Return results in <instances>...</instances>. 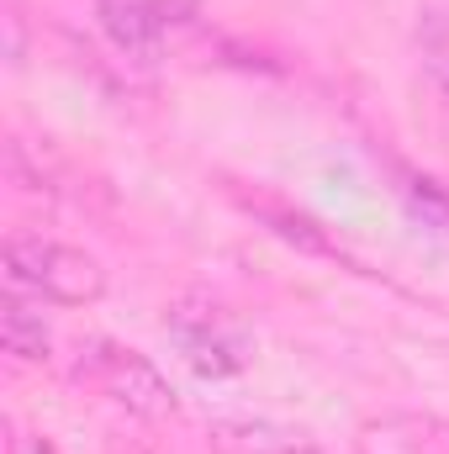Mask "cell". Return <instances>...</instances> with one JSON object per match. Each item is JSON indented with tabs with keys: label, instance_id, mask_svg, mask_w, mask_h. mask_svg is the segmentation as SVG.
<instances>
[{
	"label": "cell",
	"instance_id": "ba28073f",
	"mask_svg": "<svg viewBox=\"0 0 449 454\" xmlns=\"http://www.w3.org/2000/svg\"><path fill=\"white\" fill-rule=\"evenodd\" d=\"M429 64H434V74L449 85V48H434V59H429Z\"/></svg>",
	"mask_w": 449,
	"mask_h": 454
},
{
	"label": "cell",
	"instance_id": "3957f363",
	"mask_svg": "<svg viewBox=\"0 0 449 454\" xmlns=\"http://www.w3.org/2000/svg\"><path fill=\"white\" fill-rule=\"evenodd\" d=\"M101 11V27L116 48L138 64H154L164 53V16L154 0H96Z\"/></svg>",
	"mask_w": 449,
	"mask_h": 454
},
{
	"label": "cell",
	"instance_id": "6da1fadb",
	"mask_svg": "<svg viewBox=\"0 0 449 454\" xmlns=\"http://www.w3.org/2000/svg\"><path fill=\"white\" fill-rule=\"evenodd\" d=\"M5 280L59 301V307H85L106 291V270L85 248L48 243V238H11L5 243Z\"/></svg>",
	"mask_w": 449,
	"mask_h": 454
},
{
	"label": "cell",
	"instance_id": "277c9868",
	"mask_svg": "<svg viewBox=\"0 0 449 454\" xmlns=\"http://www.w3.org/2000/svg\"><path fill=\"white\" fill-rule=\"evenodd\" d=\"M0 343L21 364H43L48 359V328H43V317L27 301H5L0 307Z\"/></svg>",
	"mask_w": 449,
	"mask_h": 454
},
{
	"label": "cell",
	"instance_id": "8992f818",
	"mask_svg": "<svg viewBox=\"0 0 449 454\" xmlns=\"http://www.w3.org/2000/svg\"><path fill=\"white\" fill-rule=\"evenodd\" d=\"M407 207H413L429 227L449 232V191L445 185H434V180H407Z\"/></svg>",
	"mask_w": 449,
	"mask_h": 454
},
{
	"label": "cell",
	"instance_id": "52a82bcc",
	"mask_svg": "<svg viewBox=\"0 0 449 454\" xmlns=\"http://www.w3.org/2000/svg\"><path fill=\"white\" fill-rule=\"evenodd\" d=\"M275 227H280V232H286L291 243H307V248H318V254L328 248V243H323V238L312 232V223H302V217H275Z\"/></svg>",
	"mask_w": 449,
	"mask_h": 454
},
{
	"label": "cell",
	"instance_id": "9c48e42d",
	"mask_svg": "<svg viewBox=\"0 0 449 454\" xmlns=\"http://www.w3.org/2000/svg\"><path fill=\"white\" fill-rule=\"evenodd\" d=\"M16 454H53V450H48V444H37V439H21V444H16Z\"/></svg>",
	"mask_w": 449,
	"mask_h": 454
},
{
	"label": "cell",
	"instance_id": "5b68a950",
	"mask_svg": "<svg viewBox=\"0 0 449 454\" xmlns=\"http://www.w3.org/2000/svg\"><path fill=\"white\" fill-rule=\"evenodd\" d=\"M175 333L185 343V354H191V364L201 370V375H232V370H243V354H238V343H227L217 328H212V317L201 323V328H191V323H175Z\"/></svg>",
	"mask_w": 449,
	"mask_h": 454
},
{
	"label": "cell",
	"instance_id": "7a4b0ae2",
	"mask_svg": "<svg viewBox=\"0 0 449 454\" xmlns=\"http://www.w3.org/2000/svg\"><path fill=\"white\" fill-rule=\"evenodd\" d=\"M91 370H96V380L106 386V396L122 402L127 412H138V418H169V412H175L169 380H164L143 354H132V348H96Z\"/></svg>",
	"mask_w": 449,
	"mask_h": 454
}]
</instances>
